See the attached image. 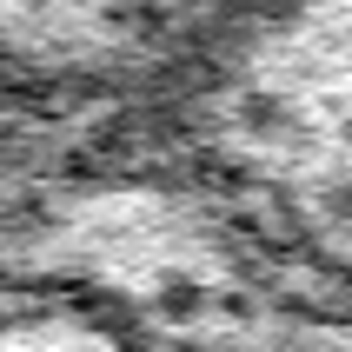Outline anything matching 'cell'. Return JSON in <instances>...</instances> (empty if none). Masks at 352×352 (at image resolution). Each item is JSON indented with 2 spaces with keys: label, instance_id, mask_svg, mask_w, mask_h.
I'll return each instance as SVG.
<instances>
[{
  "label": "cell",
  "instance_id": "7a4b0ae2",
  "mask_svg": "<svg viewBox=\"0 0 352 352\" xmlns=\"http://www.w3.org/2000/svg\"><path fill=\"white\" fill-rule=\"evenodd\" d=\"M0 352H153L133 319L67 286H14Z\"/></svg>",
  "mask_w": 352,
  "mask_h": 352
},
{
  "label": "cell",
  "instance_id": "6da1fadb",
  "mask_svg": "<svg viewBox=\"0 0 352 352\" xmlns=\"http://www.w3.org/2000/svg\"><path fill=\"white\" fill-rule=\"evenodd\" d=\"M246 0H0L7 100L20 113L153 107L206 87Z\"/></svg>",
  "mask_w": 352,
  "mask_h": 352
}]
</instances>
